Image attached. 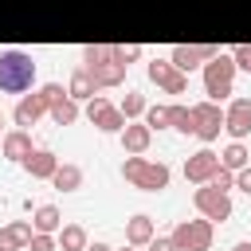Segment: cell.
Returning a JSON list of instances; mask_svg holds the SVG:
<instances>
[{"label": "cell", "mask_w": 251, "mask_h": 251, "mask_svg": "<svg viewBox=\"0 0 251 251\" xmlns=\"http://www.w3.org/2000/svg\"><path fill=\"white\" fill-rule=\"evenodd\" d=\"M94 90H98V82H94V75L86 71V67H78V71H71V82H67V94L78 102V98H94Z\"/></svg>", "instance_id": "cell-19"}, {"label": "cell", "mask_w": 251, "mask_h": 251, "mask_svg": "<svg viewBox=\"0 0 251 251\" xmlns=\"http://www.w3.org/2000/svg\"><path fill=\"white\" fill-rule=\"evenodd\" d=\"M24 169L31 173V180H51L55 169H59V157H55L51 149H31V153L24 157Z\"/></svg>", "instance_id": "cell-15"}, {"label": "cell", "mask_w": 251, "mask_h": 251, "mask_svg": "<svg viewBox=\"0 0 251 251\" xmlns=\"http://www.w3.org/2000/svg\"><path fill=\"white\" fill-rule=\"evenodd\" d=\"M224 129H227L235 141H243V137L251 133V98H235V102L224 110Z\"/></svg>", "instance_id": "cell-12"}, {"label": "cell", "mask_w": 251, "mask_h": 251, "mask_svg": "<svg viewBox=\"0 0 251 251\" xmlns=\"http://www.w3.org/2000/svg\"><path fill=\"white\" fill-rule=\"evenodd\" d=\"M208 184H216V188H224V192H227V188H231V184H235V173H231V169H224V165H220V173H216V176H212V180H208Z\"/></svg>", "instance_id": "cell-29"}, {"label": "cell", "mask_w": 251, "mask_h": 251, "mask_svg": "<svg viewBox=\"0 0 251 251\" xmlns=\"http://www.w3.org/2000/svg\"><path fill=\"white\" fill-rule=\"evenodd\" d=\"M51 184H55L59 192H75V188L82 184V169H78V165H71V161H63V165L55 169V176H51Z\"/></svg>", "instance_id": "cell-20"}, {"label": "cell", "mask_w": 251, "mask_h": 251, "mask_svg": "<svg viewBox=\"0 0 251 251\" xmlns=\"http://www.w3.org/2000/svg\"><path fill=\"white\" fill-rule=\"evenodd\" d=\"M169 126L176 133H192V106H169Z\"/></svg>", "instance_id": "cell-25"}, {"label": "cell", "mask_w": 251, "mask_h": 251, "mask_svg": "<svg viewBox=\"0 0 251 251\" xmlns=\"http://www.w3.org/2000/svg\"><path fill=\"white\" fill-rule=\"evenodd\" d=\"M192 200H196V212H200L204 220H227V216H231V200H227V192L216 188V184H200V188L192 192Z\"/></svg>", "instance_id": "cell-7"}, {"label": "cell", "mask_w": 251, "mask_h": 251, "mask_svg": "<svg viewBox=\"0 0 251 251\" xmlns=\"http://www.w3.org/2000/svg\"><path fill=\"white\" fill-rule=\"evenodd\" d=\"M176 251H208L212 247V220H180L173 227Z\"/></svg>", "instance_id": "cell-5"}, {"label": "cell", "mask_w": 251, "mask_h": 251, "mask_svg": "<svg viewBox=\"0 0 251 251\" xmlns=\"http://www.w3.org/2000/svg\"><path fill=\"white\" fill-rule=\"evenodd\" d=\"M231 59H235V67H243V71H251V43H239V47L231 51Z\"/></svg>", "instance_id": "cell-30"}, {"label": "cell", "mask_w": 251, "mask_h": 251, "mask_svg": "<svg viewBox=\"0 0 251 251\" xmlns=\"http://www.w3.org/2000/svg\"><path fill=\"white\" fill-rule=\"evenodd\" d=\"M31 227H35V231H59V227H63V212H59L55 204H39L35 216H31Z\"/></svg>", "instance_id": "cell-21"}, {"label": "cell", "mask_w": 251, "mask_h": 251, "mask_svg": "<svg viewBox=\"0 0 251 251\" xmlns=\"http://www.w3.org/2000/svg\"><path fill=\"white\" fill-rule=\"evenodd\" d=\"M43 114H51V102H47V94L39 90V94H24L12 118H16V126H20V129H27V126H35Z\"/></svg>", "instance_id": "cell-13"}, {"label": "cell", "mask_w": 251, "mask_h": 251, "mask_svg": "<svg viewBox=\"0 0 251 251\" xmlns=\"http://www.w3.org/2000/svg\"><path fill=\"white\" fill-rule=\"evenodd\" d=\"M220 129H224V110H220V102H196L192 106V133L200 137V141H216L220 137Z\"/></svg>", "instance_id": "cell-6"}, {"label": "cell", "mask_w": 251, "mask_h": 251, "mask_svg": "<svg viewBox=\"0 0 251 251\" xmlns=\"http://www.w3.org/2000/svg\"><path fill=\"white\" fill-rule=\"evenodd\" d=\"M145 126H149V129L169 126V106H145Z\"/></svg>", "instance_id": "cell-27"}, {"label": "cell", "mask_w": 251, "mask_h": 251, "mask_svg": "<svg viewBox=\"0 0 251 251\" xmlns=\"http://www.w3.org/2000/svg\"><path fill=\"white\" fill-rule=\"evenodd\" d=\"M122 114H126V122H129V118H141V114H145V94H141V90H126Z\"/></svg>", "instance_id": "cell-26"}, {"label": "cell", "mask_w": 251, "mask_h": 251, "mask_svg": "<svg viewBox=\"0 0 251 251\" xmlns=\"http://www.w3.org/2000/svg\"><path fill=\"white\" fill-rule=\"evenodd\" d=\"M149 141H153V129H149L145 122H126V129H122V145H126V153H145Z\"/></svg>", "instance_id": "cell-16"}, {"label": "cell", "mask_w": 251, "mask_h": 251, "mask_svg": "<svg viewBox=\"0 0 251 251\" xmlns=\"http://www.w3.org/2000/svg\"><path fill=\"white\" fill-rule=\"evenodd\" d=\"M0 126H4V118H0ZM0 141H4V129H0Z\"/></svg>", "instance_id": "cell-35"}, {"label": "cell", "mask_w": 251, "mask_h": 251, "mask_svg": "<svg viewBox=\"0 0 251 251\" xmlns=\"http://www.w3.org/2000/svg\"><path fill=\"white\" fill-rule=\"evenodd\" d=\"M129 251H137V247H129Z\"/></svg>", "instance_id": "cell-36"}, {"label": "cell", "mask_w": 251, "mask_h": 251, "mask_svg": "<svg viewBox=\"0 0 251 251\" xmlns=\"http://www.w3.org/2000/svg\"><path fill=\"white\" fill-rule=\"evenodd\" d=\"M86 118H90V126H98L102 133H122V129H126L122 106H114V102H106V98H90Z\"/></svg>", "instance_id": "cell-9"}, {"label": "cell", "mask_w": 251, "mask_h": 251, "mask_svg": "<svg viewBox=\"0 0 251 251\" xmlns=\"http://www.w3.org/2000/svg\"><path fill=\"white\" fill-rule=\"evenodd\" d=\"M247 157H251V153H247V145H243V141H231V145L220 153V165H224V169H231V173H239V169L247 165Z\"/></svg>", "instance_id": "cell-23"}, {"label": "cell", "mask_w": 251, "mask_h": 251, "mask_svg": "<svg viewBox=\"0 0 251 251\" xmlns=\"http://www.w3.org/2000/svg\"><path fill=\"white\" fill-rule=\"evenodd\" d=\"M235 184H239V188H243V192L251 196V165H243V169L235 173Z\"/></svg>", "instance_id": "cell-32"}, {"label": "cell", "mask_w": 251, "mask_h": 251, "mask_svg": "<svg viewBox=\"0 0 251 251\" xmlns=\"http://www.w3.org/2000/svg\"><path fill=\"white\" fill-rule=\"evenodd\" d=\"M31 235H35V227L27 220H12L0 227V251H24L31 243Z\"/></svg>", "instance_id": "cell-14"}, {"label": "cell", "mask_w": 251, "mask_h": 251, "mask_svg": "<svg viewBox=\"0 0 251 251\" xmlns=\"http://www.w3.org/2000/svg\"><path fill=\"white\" fill-rule=\"evenodd\" d=\"M153 235H157V227H153V220H149L145 212H137V216L126 224V243H129V247H149Z\"/></svg>", "instance_id": "cell-17"}, {"label": "cell", "mask_w": 251, "mask_h": 251, "mask_svg": "<svg viewBox=\"0 0 251 251\" xmlns=\"http://www.w3.org/2000/svg\"><path fill=\"white\" fill-rule=\"evenodd\" d=\"M216 173H220V153H212V149H200V153H192L184 161V176L192 184H208Z\"/></svg>", "instance_id": "cell-11"}, {"label": "cell", "mask_w": 251, "mask_h": 251, "mask_svg": "<svg viewBox=\"0 0 251 251\" xmlns=\"http://www.w3.org/2000/svg\"><path fill=\"white\" fill-rule=\"evenodd\" d=\"M141 55V47L137 43H129V47H110V43H90L86 51H82V67L94 75V82L98 86H118L122 78H126V67L133 63Z\"/></svg>", "instance_id": "cell-1"}, {"label": "cell", "mask_w": 251, "mask_h": 251, "mask_svg": "<svg viewBox=\"0 0 251 251\" xmlns=\"http://www.w3.org/2000/svg\"><path fill=\"white\" fill-rule=\"evenodd\" d=\"M86 251H110L106 243H86Z\"/></svg>", "instance_id": "cell-33"}, {"label": "cell", "mask_w": 251, "mask_h": 251, "mask_svg": "<svg viewBox=\"0 0 251 251\" xmlns=\"http://www.w3.org/2000/svg\"><path fill=\"white\" fill-rule=\"evenodd\" d=\"M231 251H251V243H235V247H231Z\"/></svg>", "instance_id": "cell-34"}, {"label": "cell", "mask_w": 251, "mask_h": 251, "mask_svg": "<svg viewBox=\"0 0 251 251\" xmlns=\"http://www.w3.org/2000/svg\"><path fill=\"white\" fill-rule=\"evenodd\" d=\"M149 251H176V243H173V235H153Z\"/></svg>", "instance_id": "cell-31"}, {"label": "cell", "mask_w": 251, "mask_h": 251, "mask_svg": "<svg viewBox=\"0 0 251 251\" xmlns=\"http://www.w3.org/2000/svg\"><path fill=\"white\" fill-rule=\"evenodd\" d=\"M122 176L133 184V188H141V192H161V188H169V165L165 161H149V157H141V153H129L126 157V165H122Z\"/></svg>", "instance_id": "cell-3"}, {"label": "cell", "mask_w": 251, "mask_h": 251, "mask_svg": "<svg viewBox=\"0 0 251 251\" xmlns=\"http://www.w3.org/2000/svg\"><path fill=\"white\" fill-rule=\"evenodd\" d=\"M0 149H4V157H8V161H24L35 145H31V133H27V129H12V133H4Z\"/></svg>", "instance_id": "cell-18"}, {"label": "cell", "mask_w": 251, "mask_h": 251, "mask_svg": "<svg viewBox=\"0 0 251 251\" xmlns=\"http://www.w3.org/2000/svg\"><path fill=\"white\" fill-rule=\"evenodd\" d=\"M231 78H235V59L231 55H212L208 63H204V94L212 98V102H224L227 94H231Z\"/></svg>", "instance_id": "cell-4"}, {"label": "cell", "mask_w": 251, "mask_h": 251, "mask_svg": "<svg viewBox=\"0 0 251 251\" xmlns=\"http://www.w3.org/2000/svg\"><path fill=\"white\" fill-rule=\"evenodd\" d=\"M145 75H149L165 94H184V90H188V78H184V71H180L173 59H153V63L145 67Z\"/></svg>", "instance_id": "cell-8"}, {"label": "cell", "mask_w": 251, "mask_h": 251, "mask_svg": "<svg viewBox=\"0 0 251 251\" xmlns=\"http://www.w3.org/2000/svg\"><path fill=\"white\" fill-rule=\"evenodd\" d=\"M31 82H35V59L27 51H16V47L0 51V90L24 94V90H31Z\"/></svg>", "instance_id": "cell-2"}, {"label": "cell", "mask_w": 251, "mask_h": 251, "mask_svg": "<svg viewBox=\"0 0 251 251\" xmlns=\"http://www.w3.org/2000/svg\"><path fill=\"white\" fill-rule=\"evenodd\" d=\"M51 118H55V126H75V122H78V102H75L71 94H63V98L51 106Z\"/></svg>", "instance_id": "cell-22"}, {"label": "cell", "mask_w": 251, "mask_h": 251, "mask_svg": "<svg viewBox=\"0 0 251 251\" xmlns=\"http://www.w3.org/2000/svg\"><path fill=\"white\" fill-rule=\"evenodd\" d=\"M27 247H31V251H59V239H55L51 231H35Z\"/></svg>", "instance_id": "cell-28"}, {"label": "cell", "mask_w": 251, "mask_h": 251, "mask_svg": "<svg viewBox=\"0 0 251 251\" xmlns=\"http://www.w3.org/2000/svg\"><path fill=\"white\" fill-rule=\"evenodd\" d=\"M59 247H63V251H86V231H82L78 224L59 227Z\"/></svg>", "instance_id": "cell-24"}, {"label": "cell", "mask_w": 251, "mask_h": 251, "mask_svg": "<svg viewBox=\"0 0 251 251\" xmlns=\"http://www.w3.org/2000/svg\"><path fill=\"white\" fill-rule=\"evenodd\" d=\"M212 55H220V47H212V43H176V47L169 51V59H173L180 71H192V67L208 63Z\"/></svg>", "instance_id": "cell-10"}]
</instances>
